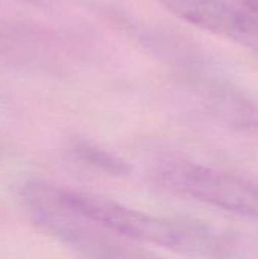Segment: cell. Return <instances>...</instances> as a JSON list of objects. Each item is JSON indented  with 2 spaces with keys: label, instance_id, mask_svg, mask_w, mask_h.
I'll list each match as a JSON object with an SVG mask.
<instances>
[{
  "label": "cell",
  "instance_id": "obj_3",
  "mask_svg": "<svg viewBox=\"0 0 258 259\" xmlns=\"http://www.w3.org/2000/svg\"><path fill=\"white\" fill-rule=\"evenodd\" d=\"M178 18L199 29L258 47V17L225 0H158Z\"/></svg>",
  "mask_w": 258,
  "mask_h": 259
},
{
  "label": "cell",
  "instance_id": "obj_5",
  "mask_svg": "<svg viewBox=\"0 0 258 259\" xmlns=\"http://www.w3.org/2000/svg\"><path fill=\"white\" fill-rule=\"evenodd\" d=\"M225 2L258 17V0H225Z\"/></svg>",
  "mask_w": 258,
  "mask_h": 259
},
{
  "label": "cell",
  "instance_id": "obj_2",
  "mask_svg": "<svg viewBox=\"0 0 258 259\" xmlns=\"http://www.w3.org/2000/svg\"><path fill=\"white\" fill-rule=\"evenodd\" d=\"M155 179L178 196L258 222V182L251 179L190 161L164 162Z\"/></svg>",
  "mask_w": 258,
  "mask_h": 259
},
{
  "label": "cell",
  "instance_id": "obj_4",
  "mask_svg": "<svg viewBox=\"0 0 258 259\" xmlns=\"http://www.w3.org/2000/svg\"><path fill=\"white\" fill-rule=\"evenodd\" d=\"M70 152L73 156L81 161L82 164L106 173L109 176H126L131 171V165L128 161L122 159L120 156L114 155L113 152H108L93 143L76 140L71 143Z\"/></svg>",
  "mask_w": 258,
  "mask_h": 259
},
{
  "label": "cell",
  "instance_id": "obj_1",
  "mask_svg": "<svg viewBox=\"0 0 258 259\" xmlns=\"http://www.w3.org/2000/svg\"><path fill=\"white\" fill-rule=\"evenodd\" d=\"M49 191L59 203L87 217L113 235L198 258L222 259L233 250L228 238L195 220L146 214L91 193L52 184H49Z\"/></svg>",
  "mask_w": 258,
  "mask_h": 259
}]
</instances>
